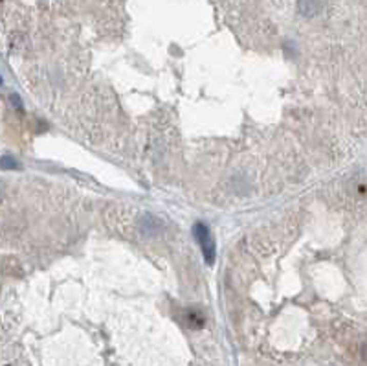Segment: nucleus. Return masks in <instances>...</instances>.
<instances>
[{
  "label": "nucleus",
  "instance_id": "1",
  "mask_svg": "<svg viewBox=\"0 0 367 366\" xmlns=\"http://www.w3.org/2000/svg\"><path fill=\"white\" fill-rule=\"evenodd\" d=\"M193 236L197 239V243L200 245V251L204 254V260L208 265H213L215 263V256H217V251H215V241H213V236H211L210 228L204 225V223H195L193 226Z\"/></svg>",
  "mask_w": 367,
  "mask_h": 366
},
{
  "label": "nucleus",
  "instance_id": "2",
  "mask_svg": "<svg viewBox=\"0 0 367 366\" xmlns=\"http://www.w3.org/2000/svg\"><path fill=\"white\" fill-rule=\"evenodd\" d=\"M182 320L189 330H202L206 326V313L198 307H188L184 309Z\"/></svg>",
  "mask_w": 367,
  "mask_h": 366
},
{
  "label": "nucleus",
  "instance_id": "3",
  "mask_svg": "<svg viewBox=\"0 0 367 366\" xmlns=\"http://www.w3.org/2000/svg\"><path fill=\"white\" fill-rule=\"evenodd\" d=\"M323 0H297V11L305 18H312L321 13Z\"/></svg>",
  "mask_w": 367,
  "mask_h": 366
},
{
  "label": "nucleus",
  "instance_id": "4",
  "mask_svg": "<svg viewBox=\"0 0 367 366\" xmlns=\"http://www.w3.org/2000/svg\"><path fill=\"white\" fill-rule=\"evenodd\" d=\"M349 190L354 199H362L367 195V182L362 181V179H356L349 184Z\"/></svg>",
  "mask_w": 367,
  "mask_h": 366
},
{
  "label": "nucleus",
  "instance_id": "5",
  "mask_svg": "<svg viewBox=\"0 0 367 366\" xmlns=\"http://www.w3.org/2000/svg\"><path fill=\"white\" fill-rule=\"evenodd\" d=\"M0 168H2V169H18V168H21V164H18L17 160L13 159V157L6 155V157H2V159H0Z\"/></svg>",
  "mask_w": 367,
  "mask_h": 366
},
{
  "label": "nucleus",
  "instance_id": "6",
  "mask_svg": "<svg viewBox=\"0 0 367 366\" xmlns=\"http://www.w3.org/2000/svg\"><path fill=\"white\" fill-rule=\"evenodd\" d=\"M9 102H11V105L13 107H17L18 110H22V102H21V98H18L17 94H11V96H9Z\"/></svg>",
  "mask_w": 367,
  "mask_h": 366
},
{
  "label": "nucleus",
  "instance_id": "7",
  "mask_svg": "<svg viewBox=\"0 0 367 366\" xmlns=\"http://www.w3.org/2000/svg\"><path fill=\"white\" fill-rule=\"evenodd\" d=\"M362 359H363V361H365V362H367V342H365V344H363V346H362Z\"/></svg>",
  "mask_w": 367,
  "mask_h": 366
},
{
  "label": "nucleus",
  "instance_id": "8",
  "mask_svg": "<svg viewBox=\"0 0 367 366\" xmlns=\"http://www.w3.org/2000/svg\"><path fill=\"white\" fill-rule=\"evenodd\" d=\"M0 203H2V191H0Z\"/></svg>",
  "mask_w": 367,
  "mask_h": 366
},
{
  "label": "nucleus",
  "instance_id": "9",
  "mask_svg": "<svg viewBox=\"0 0 367 366\" xmlns=\"http://www.w3.org/2000/svg\"><path fill=\"white\" fill-rule=\"evenodd\" d=\"M0 85H2V78H0Z\"/></svg>",
  "mask_w": 367,
  "mask_h": 366
}]
</instances>
